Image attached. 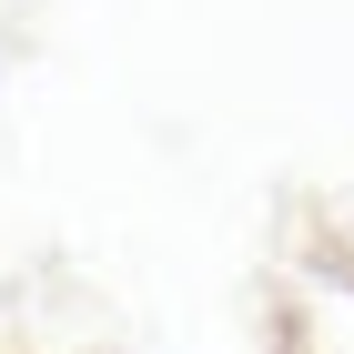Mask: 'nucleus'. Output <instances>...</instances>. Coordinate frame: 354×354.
Returning a JSON list of instances; mask_svg holds the SVG:
<instances>
[]
</instances>
